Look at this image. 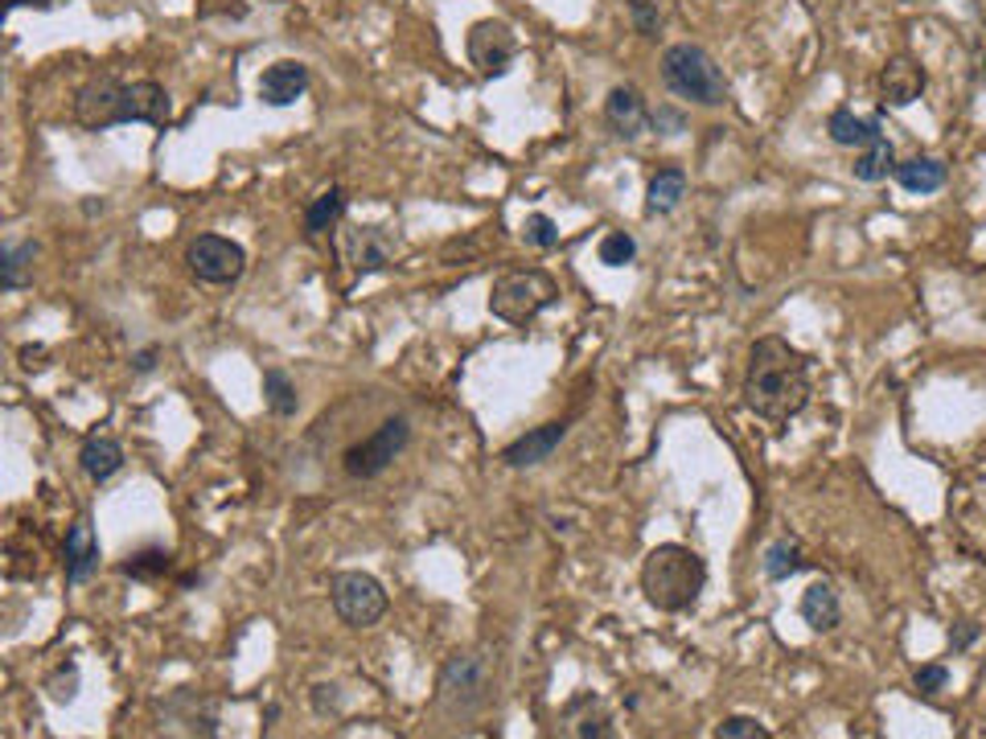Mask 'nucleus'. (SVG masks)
Wrapping results in <instances>:
<instances>
[{"instance_id": "18", "label": "nucleus", "mask_w": 986, "mask_h": 739, "mask_svg": "<svg viewBox=\"0 0 986 739\" xmlns=\"http://www.w3.org/2000/svg\"><path fill=\"white\" fill-rule=\"evenodd\" d=\"M308 91V66L305 62H272L268 71L260 74V99L268 107H292Z\"/></svg>"}, {"instance_id": "31", "label": "nucleus", "mask_w": 986, "mask_h": 739, "mask_svg": "<svg viewBox=\"0 0 986 739\" xmlns=\"http://www.w3.org/2000/svg\"><path fill=\"white\" fill-rule=\"evenodd\" d=\"M45 690H50L54 703H74L78 698V662L74 657L59 662V666L50 669V678H45Z\"/></svg>"}, {"instance_id": "42", "label": "nucleus", "mask_w": 986, "mask_h": 739, "mask_svg": "<svg viewBox=\"0 0 986 739\" xmlns=\"http://www.w3.org/2000/svg\"><path fill=\"white\" fill-rule=\"evenodd\" d=\"M983 71H986V59H983Z\"/></svg>"}, {"instance_id": "23", "label": "nucleus", "mask_w": 986, "mask_h": 739, "mask_svg": "<svg viewBox=\"0 0 986 739\" xmlns=\"http://www.w3.org/2000/svg\"><path fill=\"white\" fill-rule=\"evenodd\" d=\"M827 131H830V140H835L839 148H868L871 140H880V136H884L875 119H859L851 107H835L830 119H827Z\"/></svg>"}, {"instance_id": "25", "label": "nucleus", "mask_w": 986, "mask_h": 739, "mask_svg": "<svg viewBox=\"0 0 986 739\" xmlns=\"http://www.w3.org/2000/svg\"><path fill=\"white\" fill-rule=\"evenodd\" d=\"M892 177L909 193H937L945 186V165L937 157H909L892 169Z\"/></svg>"}, {"instance_id": "20", "label": "nucleus", "mask_w": 986, "mask_h": 739, "mask_svg": "<svg viewBox=\"0 0 986 739\" xmlns=\"http://www.w3.org/2000/svg\"><path fill=\"white\" fill-rule=\"evenodd\" d=\"M78 468H83L95 485L112 481L119 468H124V444L112 440V435H91V440H83V448H78Z\"/></svg>"}, {"instance_id": "6", "label": "nucleus", "mask_w": 986, "mask_h": 739, "mask_svg": "<svg viewBox=\"0 0 986 739\" xmlns=\"http://www.w3.org/2000/svg\"><path fill=\"white\" fill-rule=\"evenodd\" d=\"M555 300H559V284L543 267H514V272L493 279L490 288V313L506 325H531Z\"/></svg>"}, {"instance_id": "29", "label": "nucleus", "mask_w": 986, "mask_h": 739, "mask_svg": "<svg viewBox=\"0 0 986 739\" xmlns=\"http://www.w3.org/2000/svg\"><path fill=\"white\" fill-rule=\"evenodd\" d=\"M169 571H174V555L160 551V547L128 555V563H124V576H132V580H160V576H169Z\"/></svg>"}, {"instance_id": "22", "label": "nucleus", "mask_w": 986, "mask_h": 739, "mask_svg": "<svg viewBox=\"0 0 986 739\" xmlns=\"http://www.w3.org/2000/svg\"><path fill=\"white\" fill-rule=\"evenodd\" d=\"M686 198V169L679 165H667L650 177V189H646V214H670L679 210V202Z\"/></svg>"}, {"instance_id": "27", "label": "nucleus", "mask_w": 986, "mask_h": 739, "mask_svg": "<svg viewBox=\"0 0 986 739\" xmlns=\"http://www.w3.org/2000/svg\"><path fill=\"white\" fill-rule=\"evenodd\" d=\"M263 403L276 420H292L301 411V394H296V382H292L280 366H268L263 370Z\"/></svg>"}, {"instance_id": "36", "label": "nucleus", "mask_w": 986, "mask_h": 739, "mask_svg": "<svg viewBox=\"0 0 986 739\" xmlns=\"http://www.w3.org/2000/svg\"><path fill=\"white\" fill-rule=\"evenodd\" d=\"M17 358H21V370H45V358H50V349L45 346H21V353H17Z\"/></svg>"}, {"instance_id": "38", "label": "nucleus", "mask_w": 986, "mask_h": 739, "mask_svg": "<svg viewBox=\"0 0 986 739\" xmlns=\"http://www.w3.org/2000/svg\"><path fill=\"white\" fill-rule=\"evenodd\" d=\"M974 637H978V624L962 621L954 633H950V645H954V653H957V650H966V645H974Z\"/></svg>"}, {"instance_id": "14", "label": "nucleus", "mask_w": 986, "mask_h": 739, "mask_svg": "<svg viewBox=\"0 0 986 739\" xmlns=\"http://www.w3.org/2000/svg\"><path fill=\"white\" fill-rule=\"evenodd\" d=\"M103 563L99 538H95V526L91 518H74V526L66 530V542H62V571H66V583L78 588L87 583Z\"/></svg>"}, {"instance_id": "19", "label": "nucleus", "mask_w": 986, "mask_h": 739, "mask_svg": "<svg viewBox=\"0 0 986 739\" xmlns=\"http://www.w3.org/2000/svg\"><path fill=\"white\" fill-rule=\"evenodd\" d=\"M798 612L814 633H835L842 621V600H839V592H835V583H827V580L810 583V588L801 592Z\"/></svg>"}, {"instance_id": "17", "label": "nucleus", "mask_w": 986, "mask_h": 739, "mask_svg": "<svg viewBox=\"0 0 986 739\" xmlns=\"http://www.w3.org/2000/svg\"><path fill=\"white\" fill-rule=\"evenodd\" d=\"M564 731L567 736H580V739H612L617 736V727H612V710L609 703L600 695H576L571 703L564 707Z\"/></svg>"}, {"instance_id": "37", "label": "nucleus", "mask_w": 986, "mask_h": 739, "mask_svg": "<svg viewBox=\"0 0 986 739\" xmlns=\"http://www.w3.org/2000/svg\"><path fill=\"white\" fill-rule=\"evenodd\" d=\"M337 686H313V707H317V715H329V710H337V695H334Z\"/></svg>"}, {"instance_id": "35", "label": "nucleus", "mask_w": 986, "mask_h": 739, "mask_svg": "<svg viewBox=\"0 0 986 739\" xmlns=\"http://www.w3.org/2000/svg\"><path fill=\"white\" fill-rule=\"evenodd\" d=\"M913 682H916V690H921V695H942L945 686H950V669H945V666H921L913 674Z\"/></svg>"}, {"instance_id": "3", "label": "nucleus", "mask_w": 986, "mask_h": 739, "mask_svg": "<svg viewBox=\"0 0 986 739\" xmlns=\"http://www.w3.org/2000/svg\"><path fill=\"white\" fill-rule=\"evenodd\" d=\"M703 588H707V563H703V555L682 542L653 547L641 563V592L658 612L695 609Z\"/></svg>"}, {"instance_id": "24", "label": "nucleus", "mask_w": 986, "mask_h": 739, "mask_svg": "<svg viewBox=\"0 0 986 739\" xmlns=\"http://www.w3.org/2000/svg\"><path fill=\"white\" fill-rule=\"evenodd\" d=\"M346 205H349V198H346V189H342V186H329L325 193H317V198L308 202V210H305V234H308V239H321V234L337 231V222L346 218Z\"/></svg>"}, {"instance_id": "40", "label": "nucleus", "mask_w": 986, "mask_h": 739, "mask_svg": "<svg viewBox=\"0 0 986 739\" xmlns=\"http://www.w3.org/2000/svg\"><path fill=\"white\" fill-rule=\"evenodd\" d=\"M650 124L658 131L670 128V131H682V116H674V112H658V116H650Z\"/></svg>"}, {"instance_id": "33", "label": "nucleus", "mask_w": 986, "mask_h": 739, "mask_svg": "<svg viewBox=\"0 0 986 739\" xmlns=\"http://www.w3.org/2000/svg\"><path fill=\"white\" fill-rule=\"evenodd\" d=\"M720 739H769V727L756 724L753 715H727L724 724L715 727Z\"/></svg>"}, {"instance_id": "1", "label": "nucleus", "mask_w": 986, "mask_h": 739, "mask_svg": "<svg viewBox=\"0 0 986 739\" xmlns=\"http://www.w3.org/2000/svg\"><path fill=\"white\" fill-rule=\"evenodd\" d=\"M810 362L806 353L794 349L785 337L769 334L761 337L748 353V370H744V407L753 411L756 420L769 423H789L798 420L806 403H810Z\"/></svg>"}, {"instance_id": "26", "label": "nucleus", "mask_w": 986, "mask_h": 739, "mask_svg": "<svg viewBox=\"0 0 986 739\" xmlns=\"http://www.w3.org/2000/svg\"><path fill=\"white\" fill-rule=\"evenodd\" d=\"M892 169H896V148L888 145V136L871 140L868 148H859L856 165H851L856 181H863V186H880V181H888Z\"/></svg>"}, {"instance_id": "28", "label": "nucleus", "mask_w": 986, "mask_h": 739, "mask_svg": "<svg viewBox=\"0 0 986 739\" xmlns=\"http://www.w3.org/2000/svg\"><path fill=\"white\" fill-rule=\"evenodd\" d=\"M765 580L773 583H785V580H794L801 567H806V559H801V547L794 542V538H777L769 551H765Z\"/></svg>"}, {"instance_id": "8", "label": "nucleus", "mask_w": 986, "mask_h": 739, "mask_svg": "<svg viewBox=\"0 0 986 739\" xmlns=\"http://www.w3.org/2000/svg\"><path fill=\"white\" fill-rule=\"evenodd\" d=\"M329 600H334L337 621L349 624V629H375L391 609L382 583L370 571H337L329 580Z\"/></svg>"}, {"instance_id": "12", "label": "nucleus", "mask_w": 986, "mask_h": 739, "mask_svg": "<svg viewBox=\"0 0 986 739\" xmlns=\"http://www.w3.org/2000/svg\"><path fill=\"white\" fill-rule=\"evenodd\" d=\"M342 255H346V263L358 276H375V272H387L391 267L395 239L382 226H354L342 239Z\"/></svg>"}, {"instance_id": "15", "label": "nucleus", "mask_w": 986, "mask_h": 739, "mask_svg": "<svg viewBox=\"0 0 986 739\" xmlns=\"http://www.w3.org/2000/svg\"><path fill=\"white\" fill-rule=\"evenodd\" d=\"M567 432H571V423L567 420H552V423H543V427H531V432L518 435L514 444H506L502 461H506V468H538V464L552 461L555 448L567 440Z\"/></svg>"}, {"instance_id": "32", "label": "nucleus", "mask_w": 986, "mask_h": 739, "mask_svg": "<svg viewBox=\"0 0 986 739\" xmlns=\"http://www.w3.org/2000/svg\"><path fill=\"white\" fill-rule=\"evenodd\" d=\"M523 243L538 246V251H555L559 246V226H555L552 214H531L523 222Z\"/></svg>"}, {"instance_id": "5", "label": "nucleus", "mask_w": 986, "mask_h": 739, "mask_svg": "<svg viewBox=\"0 0 986 739\" xmlns=\"http://www.w3.org/2000/svg\"><path fill=\"white\" fill-rule=\"evenodd\" d=\"M662 83L670 87V95H679L686 103H699V107H720V103H727L724 71L695 42H679L662 54Z\"/></svg>"}, {"instance_id": "2", "label": "nucleus", "mask_w": 986, "mask_h": 739, "mask_svg": "<svg viewBox=\"0 0 986 739\" xmlns=\"http://www.w3.org/2000/svg\"><path fill=\"white\" fill-rule=\"evenodd\" d=\"M74 119L87 131H107L119 124H153L165 128L174 119V99L169 91L153 78H116V74H95L74 95Z\"/></svg>"}, {"instance_id": "10", "label": "nucleus", "mask_w": 986, "mask_h": 739, "mask_svg": "<svg viewBox=\"0 0 986 739\" xmlns=\"http://www.w3.org/2000/svg\"><path fill=\"white\" fill-rule=\"evenodd\" d=\"M464 54H469V62H473L485 78L506 74L514 54H518V33L510 30L506 21L485 17V21H478V25L469 30V38H464Z\"/></svg>"}, {"instance_id": "30", "label": "nucleus", "mask_w": 986, "mask_h": 739, "mask_svg": "<svg viewBox=\"0 0 986 739\" xmlns=\"http://www.w3.org/2000/svg\"><path fill=\"white\" fill-rule=\"evenodd\" d=\"M596 255H600L605 267H629V263L638 260V239L625 231H609L600 239V246H596Z\"/></svg>"}, {"instance_id": "4", "label": "nucleus", "mask_w": 986, "mask_h": 739, "mask_svg": "<svg viewBox=\"0 0 986 739\" xmlns=\"http://www.w3.org/2000/svg\"><path fill=\"white\" fill-rule=\"evenodd\" d=\"M493 698V662L490 653L464 650L452 653L449 662L440 666L436 678V707L449 724H469L478 719L481 710L490 707Z\"/></svg>"}, {"instance_id": "34", "label": "nucleus", "mask_w": 986, "mask_h": 739, "mask_svg": "<svg viewBox=\"0 0 986 739\" xmlns=\"http://www.w3.org/2000/svg\"><path fill=\"white\" fill-rule=\"evenodd\" d=\"M629 17H633V30L641 38H653V33L662 30V13H658V4H650V0H629Z\"/></svg>"}, {"instance_id": "7", "label": "nucleus", "mask_w": 986, "mask_h": 739, "mask_svg": "<svg viewBox=\"0 0 986 739\" xmlns=\"http://www.w3.org/2000/svg\"><path fill=\"white\" fill-rule=\"evenodd\" d=\"M407 444H411V420L407 415H391V420L378 423L366 440L349 444L346 456H342V468H346L349 481H375L403 456Z\"/></svg>"}, {"instance_id": "13", "label": "nucleus", "mask_w": 986, "mask_h": 739, "mask_svg": "<svg viewBox=\"0 0 986 739\" xmlns=\"http://www.w3.org/2000/svg\"><path fill=\"white\" fill-rule=\"evenodd\" d=\"M875 87H880V99L884 107H913L929 87V74L925 66L909 54H896V59H888L880 66V78H875Z\"/></svg>"}, {"instance_id": "16", "label": "nucleus", "mask_w": 986, "mask_h": 739, "mask_svg": "<svg viewBox=\"0 0 986 739\" xmlns=\"http://www.w3.org/2000/svg\"><path fill=\"white\" fill-rule=\"evenodd\" d=\"M605 124L612 128V136H621V140H638L641 131L650 128V107H646V95H641L633 83L612 87L609 99H605Z\"/></svg>"}, {"instance_id": "9", "label": "nucleus", "mask_w": 986, "mask_h": 739, "mask_svg": "<svg viewBox=\"0 0 986 739\" xmlns=\"http://www.w3.org/2000/svg\"><path fill=\"white\" fill-rule=\"evenodd\" d=\"M186 267L193 279L222 288V284H234L246 272V251L227 234H198L186 246Z\"/></svg>"}, {"instance_id": "39", "label": "nucleus", "mask_w": 986, "mask_h": 739, "mask_svg": "<svg viewBox=\"0 0 986 739\" xmlns=\"http://www.w3.org/2000/svg\"><path fill=\"white\" fill-rule=\"evenodd\" d=\"M157 358H160V349H157V346L140 349V353L132 358V370H136V374H153V370H157Z\"/></svg>"}, {"instance_id": "11", "label": "nucleus", "mask_w": 986, "mask_h": 739, "mask_svg": "<svg viewBox=\"0 0 986 739\" xmlns=\"http://www.w3.org/2000/svg\"><path fill=\"white\" fill-rule=\"evenodd\" d=\"M160 727L174 731V736H218V703H210L198 690H174V695L160 703Z\"/></svg>"}, {"instance_id": "41", "label": "nucleus", "mask_w": 986, "mask_h": 739, "mask_svg": "<svg viewBox=\"0 0 986 739\" xmlns=\"http://www.w3.org/2000/svg\"><path fill=\"white\" fill-rule=\"evenodd\" d=\"M25 4H38V9H50V4H59V0H4V9L13 13V9H25Z\"/></svg>"}, {"instance_id": "21", "label": "nucleus", "mask_w": 986, "mask_h": 739, "mask_svg": "<svg viewBox=\"0 0 986 739\" xmlns=\"http://www.w3.org/2000/svg\"><path fill=\"white\" fill-rule=\"evenodd\" d=\"M38 255H42V246L38 243H4L0 246V288L4 292L30 288Z\"/></svg>"}]
</instances>
